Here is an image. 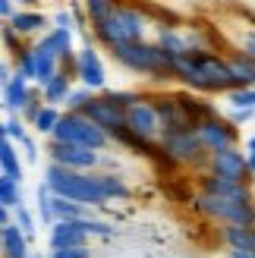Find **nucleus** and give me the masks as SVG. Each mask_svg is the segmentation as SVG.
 <instances>
[{
  "label": "nucleus",
  "instance_id": "26",
  "mask_svg": "<svg viewBox=\"0 0 255 258\" xmlns=\"http://www.w3.org/2000/svg\"><path fill=\"white\" fill-rule=\"evenodd\" d=\"M180 98H183V104L189 107V113L196 117V126H199L202 120H208V117H214V113H218L211 101H205L199 92H189V88H186V92H180Z\"/></svg>",
  "mask_w": 255,
  "mask_h": 258
},
{
  "label": "nucleus",
  "instance_id": "41",
  "mask_svg": "<svg viewBox=\"0 0 255 258\" xmlns=\"http://www.w3.org/2000/svg\"><path fill=\"white\" fill-rule=\"evenodd\" d=\"M252 113H255V110H236V107H230V120H233L236 126H243V123L252 120Z\"/></svg>",
  "mask_w": 255,
  "mask_h": 258
},
{
  "label": "nucleus",
  "instance_id": "23",
  "mask_svg": "<svg viewBox=\"0 0 255 258\" xmlns=\"http://www.w3.org/2000/svg\"><path fill=\"white\" fill-rule=\"evenodd\" d=\"M16 145L19 142H13V139H0V176H10L22 183V161L16 154Z\"/></svg>",
  "mask_w": 255,
  "mask_h": 258
},
{
  "label": "nucleus",
  "instance_id": "10",
  "mask_svg": "<svg viewBox=\"0 0 255 258\" xmlns=\"http://www.w3.org/2000/svg\"><path fill=\"white\" fill-rule=\"evenodd\" d=\"M205 167H208V173L224 176V179H233V183H252V179H255L252 167H249V158H246V151H239V148L211 151Z\"/></svg>",
  "mask_w": 255,
  "mask_h": 258
},
{
  "label": "nucleus",
  "instance_id": "24",
  "mask_svg": "<svg viewBox=\"0 0 255 258\" xmlns=\"http://www.w3.org/2000/svg\"><path fill=\"white\" fill-rule=\"evenodd\" d=\"M54 199H57V192L50 189L47 183L38 186V192H35V208H38V217H41V224H44V227H54V224H57V214H54Z\"/></svg>",
  "mask_w": 255,
  "mask_h": 258
},
{
  "label": "nucleus",
  "instance_id": "19",
  "mask_svg": "<svg viewBox=\"0 0 255 258\" xmlns=\"http://www.w3.org/2000/svg\"><path fill=\"white\" fill-rule=\"evenodd\" d=\"M32 50H35V67H38V79H35V82H38V85H47V82L63 70V67H60V57H57L44 41L32 44Z\"/></svg>",
  "mask_w": 255,
  "mask_h": 258
},
{
  "label": "nucleus",
  "instance_id": "13",
  "mask_svg": "<svg viewBox=\"0 0 255 258\" xmlns=\"http://www.w3.org/2000/svg\"><path fill=\"white\" fill-rule=\"evenodd\" d=\"M50 161H57L63 167H73V170H98L101 164V151L95 148H82V145H70V142H54L47 145Z\"/></svg>",
  "mask_w": 255,
  "mask_h": 258
},
{
  "label": "nucleus",
  "instance_id": "31",
  "mask_svg": "<svg viewBox=\"0 0 255 258\" xmlns=\"http://www.w3.org/2000/svg\"><path fill=\"white\" fill-rule=\"evenodd\" d=\"M227 104L236 107V110H255V85H246V88H233V92H227Z\"/></svg>",
  "mask_w": 255,
  "mask_h": 258
},
{
  "label": "nucleus",
  "instance_id": "22",
  "mask_svg": "<svg viewBox=\"0 0 255 258\" xmlns=\"http://www.w3.org/2000/svg\"><path fill=\"white\" fill-rule=\"evenodd\" d=\"M7 22L19 35H35V32H41L44 25H50V19L44 16V13H38V10H16V13H13V19H7Z\"/></svg>",
  "mask_w": 255,
  "mask_h": 258
},
{
  "label": "nucleus",
  "instance_id": "6",
  "mask_svg": "<svg viewBox=\"0 0 255 258\" xmlns=\"http://www.w3.org/2000/svg\"><path fill=\"white\" fill-rule=\"evenodd\" d=\"M54 142H70V145H82V148H95V151H104L110 145V136L101 129L92 117H85L82 110H67L60 117L57 129L50 133Z\"/></svg>",
  "mask_w": 255,
  "mask_h": 258
},
{
  "label": "nucleus",
  "instance_id": "16",
  "mask_svg": "<svg viewBox=\"0 0 255 258\" xmlns=\"http://www.w3.org/2000/svg\"><path fill=\"white\" fill-rule=\"evenodd\" d=\"M50 249H67V246H88V233L79 227V221H57L47 236Z\"/></svg>",
  "mask_w": 255,
  "mask_h": 258
},
{
  "label": "nucleus",
  "instance_id": "43",
  "mask_svg": "<svg viewBox=\"0 0 255 258\" xmlns=\"http://www.w3.org/2000/svg\"><path fill=\"white\" fill-rule=\"evenodd\" d=\"M246 158H249V167H252V173H255V136L246 139Z\"/></svg>",
  "mask_w": 255,
  "mask_h": 258
},
{
  "label": "nucleus",
  "instance_id": "39",
  "mask_svg": "<svg viewBox=\"0 0 255 258\" xmlns=\"http://www.w3.org/2000/svg\"><path fill=\"white\" fill-rule=\"evenodd\" d=\"M236 54H246V57L255 60V32H246V35L236 41Z\"/></svg>",
  "mask_w": 255,
  "mask_h": 258
},
{
  "label": "nucleus",
  "instance_id": "42",
  "mask_svg": "<svg viewBox=\"0 0 255 258\" xmlns=\"http://www.w3.org/2000/svg\"><path fill=\"white\" fill-rule=\"evenodd\" d=\"M54 25H57V29H73V13H67V10L57 13V16H54Z\"/></svg>",
  "mask_w": 255,
  "mask_h": 258
},
{
  "label": "nucleus",
  "instance_id": "15",
  "mask_svg": "<svg viewBox=\"0 0 255 258\" xmlns=\"http://www.w3.org/2000/svg\"><path fill=\"white\" fill-rule=\"evenodd\" d=\"M199 189L214 192V196H227V199H239V202L255 199L252 183H233V179H224V176H214V173H199Z\"/></svg>",
  "mask_w": 255,
  "mask_h": 258
},
{
  "label": "nucleus",
  "instance_id": "14",
  "mask_svg": "<svg viewBox=\"0 0 255 258\" xmlns=\"http://www.w3.org/2000/svg\"><path fill=\"white\" fill-rule=\"evenodd\" d=\"M76 79L85 88H92V92H104L107 73H104V63H101V54L95 50V44H85L76 54Z\"/></svg>",
  "mask_w": 255,
  "mask_h": 258
},
{
  "label": "nucleus",
  "instance_id": "25",
  "mask_svg": "<svg viewBox=\"0 0 255 258\" xmlns=\"http://www.w3.org/2000/svg\"><path fill=\"white\" fill-rule=\"evenodd\" d=\"M227 60H230V70H233L236 88L255 85V60H252V57H246V54H227Z\"/></svg>",
  "mask_w": 255,
  "mask_h": 258
},
{
  "label": "nucleus",
  "instance_id": "4",
  "mask_svg": "<svg viewBox=\"0 0 255 258\" xmlns=\"http://www.w3.org/2000/svg\"><path fill=\"white\" fill-rule=\"evenodd\" d=\"M186 202L193 205V211L202 214L205 221L236 224V227H255V199L239 202V199H227V196H214V192L196 189Z\"/></svg>",
  "mask_w": 255,
  "mask_h": 258
},
{
  "label": "nucleus",
  "instance_id": "37",
  "mask_svg": "<svg viewBox=\"0 0 255 258\" xmlns=\"http://www.w3.org/2000/svg\"><path fill=\"white\" fill-rule=\"evenodd\" d=\"M4 47L10 50V57H16V54H19V50L25 47V44H22V38H19V32H16V29H13V25H10V22L4 25Z\"/></svg>",
  "mask_w": 255,
  "mask_h": 258
},
{
  "label": "nucleus",
  "instance_id": "34",
  "mask_svg": "<svg viewBox=\"0 0 255 258\" xmlns=\"http://www.w3.org/2000/svg\"><path fill=\"white\" fill-rule=\"evenodd\" d=\"M0 136H4V139H13V142H22L25 136H29V133H25V120L19 117V113H13V117L0 126Z\"/></svg>",
  "mask_w": 255,
  "mask_h": 258
},
{
  "label": "nucleus",
  "instance_id": "5",
  "mask_svg": "<svg viewBox=\"0 0 255 258\" xmlns=\"http://www.w3.org/2000/svg\"><path fill=\"white\" fill-rule=\"evenodd\" d=\"M92 32H95V41L101 47L113 50L117 44H126V41H145L148 19L136 7H117L110 19H104L101 25H92Z\"/></svg>",
  "mask_w": 255,
  "mask_h": 258
},
{
  "label": "nucleus",
  "instance_id": "11",
  "mask_svg": "<svg viewBox=\"0 0 255 258\" xmlns=\"http://www.w3.org/2000/svg\"><path fill=\"white\" fill-rule=\"evenodd\" d=\"M196 133L202 139V145L208 151H224V148H236L239 145V129L230 117H221V113H214V117L202 120L196 126Z\"/></svg>",
  "mask_w": 255,
  "mask_h": 258
},
{
  "label": "nucleus",
  "instance_id": "32",
  "mask_svg": "<svg viewBox=\"0 0 255 258\" xmlns=\"http://www.w3.org/2000/svg\"><path fill=\"white\" fill-rule=\"evenodd\" d=\"M13 60H16V73H19V76H25V79H29V82H35V79H38V67H35V50H32V47H22V50H19V54L13 57Z\"/></svg>",
  "mask_w": 255,
  "mask_h": 258
},
{
  "label": "nucleus",
  "instance_id": "18",
  "mask_svg": "<svg viewBox=\"0 0 255 258\" xmlns=\"http://www.w3.org/2000/svg\"><path fill=\"white\" fill-rule=\"evenodd\" d=\"M29 98H32V88H29V79H25V76L16 73L10 82H4V107H7V113H22Z\"/></svg>",
  "mask_w": 255,
  "mask_h": 258
},
{
  "label": "nucleus",
  "instance_id": "30",
  "mask_svg": "<svg viewBox=\"0 0 255 258\" xmlns=\"http://www.w3.org/2000/svg\"><path fill=\"white\" fill-rule=\"evenodd\" d=\"M60 117H63V113H60V107H54V104H44V110L38 113V120L32 123V129H35V133H41V136H50V133L57 129Z\"/></svg>",
  "mask_w": 255,
  "mask_h": 258
},
{
  "label": "nucleus",
  "instance_id": "29",
  "mask_svg": "<svg viewBox=\"0 0 255 258\" xmlns=\"http://www.w3.org/2000/svg\"><path fill=\"white\" fill-rule=\"evenodd\" d=\"M0 205H7V208H19V205H22V186H19V179L0 176Z\"/></svg>",
  "mask_w": 255,
  "mask_h": 258
},
{
  "label": "nucleus",
  "instance_id": "7",
  "mask_svg": "<svg viewBox=\"0 0 255 258\" xmlns=\"http://www.w3.org/2000/svg\"><path fill=\"white\" fill-rule=\"evenodd\" d=\"M164 164L167 167H202L208 164V148L202 145V139L196 129H186V133H164L158 139Z\"/></svg>",
  "mask_w": 255,
  "mask_h": 258
},
{
  "label": "nucleus",
  "instance_id": "38",
  "mask_svg": "<svg viewBox=\"0 0 255 258\" xmlns=\"http://www.w3.org/2000/svg\"><path fill=\"white\" fill-rule=\"evenodd\" d=\"M50 258H92L88 246H67V249H50Z\"/></svg>",
  "mask_w": 255,
  "mask_h": 258
},
{
  "label": "nucleus",
  "instance_id": "46",
  "mask_svg": "<svg viewBox=\"0 0 255 258\" xmlns=\"http://www.w3.org/2000/svg\"><path fill=\"white\" fill-rule=\"evenodd\" d=\"M19 4H25V7H35V4H41V0H19Z\"/></svg>",
  "mask_w": 255,
  "mask_h": 258
},
{
  "label": "nucleus",
  "instance_id": "3",
  "mask_svg": "<svg viewBox=\"0 0 255 258\" xmlns=\"http://www.w3.org/2000/svg\"><path fill=\"white\" fill-rule=\"evenodd\" d=\"M110 57L136 76H148V79H158V82L176 79L173 76V54H167L158 41H126V44L113 47Z\"/></svg>",
  "mask_w": 255,
  "mask_h": 258
},
{
  "label": "nucleus",
  "instance_id": "36",
  "mask_svg": "<svg viewBox=\"0 0 255 258\" xmlns=\"http://www.w3.org/2000/svg\"><path fill=\"white\" fill-rule=\"evenodd\" d=\"M95 98V92L92 88H73V95H70V101H67V110H85V104Z\"/></svg>",
  "mask_w": 255,
  "mask_h": 258
},
{
  "label": "nucleus",
  "instance_id": "1",
  "mask_svg": "<svg viewBox=\"0 0 255 258\" xmlns=\"http://www.w3.org/2000/svg\"><path fill=\"white\" fill-rule=\"evenodd\" d=\"M173 76L189 92H199V95H221V92L227 95L236 88L230 60H227V54H218V50L173 57Z\"/></svg>",
  "mask_w": 255,
  "mask_h": 258
},
{
  "label": "nucleus",
  "instance_id": "44",
  "mask_svg": "<svg viewBox=\"0 0 255 258\" xmlns=\"http://www.w3.org/2000/svg\"><path fill=\"white\" fill-rule=\"evenodd\" d=\"M13 13H16V10H13V0H0V16L13 19Z\"/></svg>",
  "mask_w": 255,
  "mask_h": 258
},
{
  "label": "nucleus",
  "instance_id": "2",
  "mask_svg": "<svg viewBox=\"0 0 255 258\" xmlns=\"http://www.w3.org/2000/svg\"><path fill=\"white\" fill-rule=\"evenodd\" d=\"M44 183L54 189L57 196L73 199V202L85 205V208H101L104 202H110L104 186H101L98 170H73V167H63L57 161H50L47 170H44Z\"/></svg>",
  "mask_w": 255,
  "mask_h": 258
},
{
  "label": "nucleus",
  "instance_id": "33",
  "mask_svg": "<svg viewBox=\"0 0 255 258\" xmlns=\"http://www.w3.org/2000/svg\"><path fill=\"white\" fill-rule=\"evenodd\" d=\"M79 227L85 230L88 236H113V227L107 224V221H98V217H92V214H85V217H79Z\"/></svg>",
  "mask_w": 255,
  "mask_h": 258
},
{
  "label": "nucleus",
  "instance_id": "12",
  "mask_svg": "<svg viewBox=\"0 0 255 258\" xmlns=\"http://www.w3.org/2000/svg\"><path fill=\"white\" fill-rule=\"evenodd\" d=\"M85 117H92L104 133L113 139L117 133H123L126 129V107H120L113 98H107V92H101V95H95L92 101L85 104Z\"/></svg>",
  "mask_w": 255,
  "mask_h": 258
},
{
  "label": "nucleus",
  "instance_id": "20",
  "mask_svg": "<svg viewBox=\"0 0 255 258\" xmlns=\"http://www.w3.org/2000/svg\"><path fill=\"white\" fill-rule=\"evenodd\" d=\"M221 242H224L227 249L255 252V227H236V224H224V227H221Z\"/></svg>",
  "mask_w": 255,
  "mask_h": 258
},
{
  "label": "nucleus",
  "instance_id": "28",
  "mask_svg": "<svg viewBox=\"0 0 255 258\" xmlns=\"http://www.w3.org/2000/svg\"><path fill=\"white\" fill-rule=\"evenodd\" d=\"M54 214H57V221H79V217H85L88 211H85V205L57 196V199H54Z\"/></svg>",
  "mask_w": 255,
  "mask_h": 258
},
{
  "label": "nucleus",
  "instance_id": "17",
  "mask_svg": "<svg viewBox=\"0 0 255 258\" xmlns=\"http://www.w3.org/2000/svg\"><path fill=\"white\" fill-rule=\"evenodd\" d=\"M29 236L22 233V227L13 221L7 227H0V249H4V258H29Z\"/></svg>",
  "mask_w": 255,
  "mask_h": 258
},
{
  "label": "nucleus",
  "instance_id": "9",
  "mask_svg": "<svg viewBox=\"0 0 255 258\" xmlns=\"http://www.w3.org/2000/svg\"><path fill=\"white\" fill-rule=\"evenodd\" d=\"M151 101H155V107H158L164 133H186V129H196V117L183 104L180 92H155Z\"/></svg>",
  "mask_w": 255,
  "mask_h": 258
},
{
  "label": "nucleus",
  "instance_id": "35",
  "mask_svg": "<svg viewBox=\"0 0 255 258\" xmlns=\"http://www.w3.org/2000/svg\"><path fill=\"white\" fill-rule=\"evenodd\" d=\"M13 211H16V224L22 227V233L25 236H35V230H38V224H35V214L29 211V208H25V205H19V208H13Z\"/></svg>",
  "mask_w": 255,
  "mask_h": 258
},
{
  "label": "nucleus",
  "instance_id": "21",
  "mask_svg": "<svg viewBox=\"0 0 255 258\" xmlns=\"http://www.w3.org/2000/svg\"><path fill=\"white\" fill-rule=\"evenodd\" d=\"M41 95H44L47 104H54V107H57V104H67L70 95H73V76H70L67 70H60L47 85H41Z\"/></svg>",
  "mask_w": 255,
  "mask_h": 258
},
{
  "label": "nucleus",
  "instance_id": "40",
  "mask_svg": "<svg viewBox=\"0 0 255 258\" xmlns=\"http://www.w3.org/2000/svg\"><path fill=\"white\" fill-rule=\"evenodd\" d=\"M19 145H22V151H25V158H29V161H35V158H38V145H35V139H32V136H25Z\"/></svg>",
  "mask_w": 255,
  "mask_h": 258
},
{
  "label": "nucleus",
  "instance_id": "47",
  "mask_svg": "<svg viewBox=\"0 0 255 258\" xmlns=\"http://www.w3.org/2000/svg\"><path fill=\"white\" fill-rule=\"evenodd\" d=\"M29 258H41V255H29Z\"/></svg>",
  "mask_w": 255,
  "mask_h": 258
},
{
  "label": "nucleus",
  "instance_id": "27",
  "mask_svg": "<svg viewBox=\"0 0 255 258\" xmlns=\"http://www.w3.org/2000/svg\"><path fill=\"white\" fill-rule=\"evenodd\" d=\"M98 176H101V186H104L107 199H120V202H130V199H133V189L123 183V176H117V173H104V170H98Z\"/></svg>",
  "mask_w": 255,
  "mask_h": 258
},
{
  "label": "nucleus",
  "instance_id": "45",
  "mask_svg": "<svg viewBox=\"0 0 255 258\" xmlns=\"http://www.w3.org/2000/svg\"><path fill=\"white\" fill-rule=\"evenodd\" d=\"M230 258H255V252H239V249H230Z\"/></svg>",
  "mask_w": 255,
  "mask_h": 258
},
{
  "label": "nucleus",
  "instance_id": "8",
  "mask_svg": "<svg viewBox=\"0 0 255 258\" xmlns=\"http://www.w3.org/2000/svg\"><path fill=\"white\" fill-rule=\"evenodd\" d=\"M126 129L145 142H158L164 136V126H161V117H158V107L151 101V95H142L136 104L126 107Z\"/></svg>",
  "mask_w": 255,
  "mask_h": 258
}]
</instances>
